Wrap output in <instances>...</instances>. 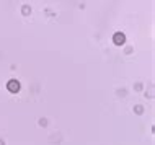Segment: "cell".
Wrapping results in <instances>:
<instances>
[{"mask_svg": "<svg viewBox=\"0 0 155 145\" xmlns=\"http://www.w3.org/2000/svg\"><path fill=\"white\" fill-rule=\"evenodd\" d=\"M7 90H8L10 93H18V92H20V83H18V80H8Z\"/></svg>", "mask_w": 155, "mask_h": 145, "instance_id": "cell-1", "label": "cell"}, {"mask_svg": "<svg viewBox=\"0 0 155 145\" xmlns=\"http://www.w3.org/2000/svg\"><path fill=\"white\" fill-rule=\"evenodd\" d=\"M113 41H114V44H116V46H121V44H124L126 36L123 34V33H116V34L113 36Z\"/></svg>", "mask_w": 155, "mask_h": 145, "instance_id": "cell-2", "label": "cell"}]
</instances>
